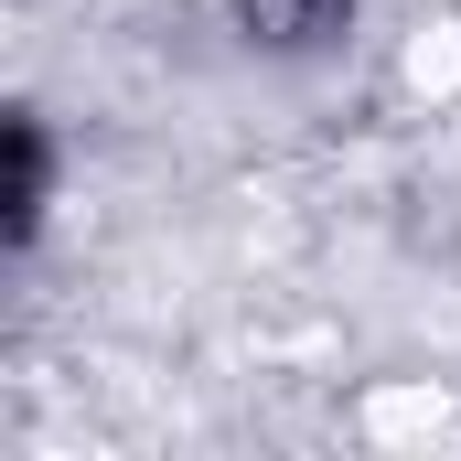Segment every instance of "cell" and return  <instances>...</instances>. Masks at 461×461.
Returning a JSON list of instances; mask_svg holds the SVG:
<instances>
[{"label": "cell", "mask_w": 461, "mask_h": 461, "mask_svg": "<svg viewBox=\"0 0 461 461\" xmlns=\"http://www.w3.org/2000/svg\"><path fill=\"white\" fill-rule=\"evenodd\" d=\"M43 194H54L43 118H11V247H32V226H43Z\"/></svg>", "instance_id": "1"}, {"label": "cell", "mask_w": 461, "mask_h": 461, "mask_svg": "<svg viewBox=\"0 0 461 461\" xmlns=\"http://www.w3.org/2000/svg\"><path fill=\"white\" fill-rule=\"evenodd\" d=\"M236 11H247L258 32H290V43H301V32H322V22H333L344 0H236Z\"/></svg>", "instance_id": "2"}]
</instances>
